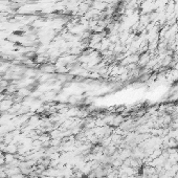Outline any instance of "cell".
Returning <instances> with one entry per match:
<instances>
[{"label":"cell","instance_id":"6da1fadb","mask_svg":"<svg viewBox=\"0 0 178 178\" xmlns=\"http://www.w3.org/2000/svg\"><path fill=\"white\" fill-rule=\"evenodd\" d=\"M24 176H25V175H23L22 173H19V174H15V175L10 176L8 178H24Z\"/></svg>","mask_w":178,"mask_h":178}]
</instances>
